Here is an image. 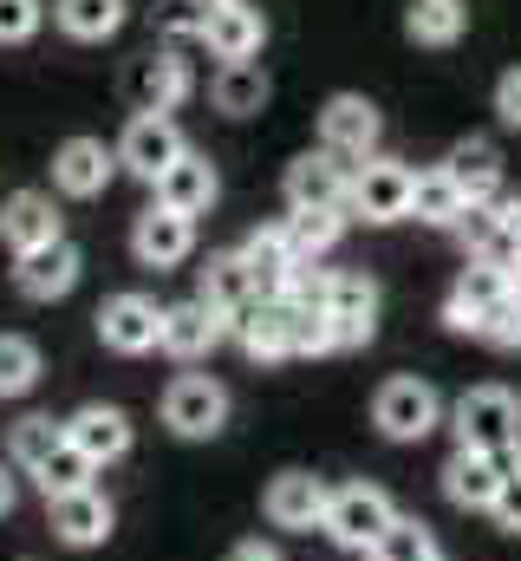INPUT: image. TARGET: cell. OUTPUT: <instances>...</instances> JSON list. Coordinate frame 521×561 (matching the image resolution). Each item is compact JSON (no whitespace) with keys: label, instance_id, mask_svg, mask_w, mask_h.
<instances>
[{"label":"cell","instance_id":"1","mask_svg":"<svg viewBox=\"0 0 521 561\" xmlns=\"http://www.w3.org/2000/svg\"><path fill=\"white\" fill-rule=\"evenodd\" d=\"M287 300H306V307L326 313V327H333V353H346V346H372V340H379V280L366 275V268H326V275H306Z\"/></svg>","mask_w":521,"mask_h":561},{"label":"cell","instance_id":"2","mask_svg":"<svg viewBox=\"0 0 521 561\" xmlns=\"http://www.w3.org/2000/svg\"><path fill=\"white\" fill-rule=\"evenodd\" d=\"M450 431L463 450H489V457H521V399L509 386H470L450 405Z\"/></svg>","mask_w":521,"mask_h":561},{"label":"cell","instance_id":"3","mask_svg":"<svg viewBox=\"0 0 521 561\" xmlns=\"http://www.w3.org/2000/svg\"><path fill=\"white\" fill-rule=\"evenodd\" d=\"M397 523V503H391L379 483H339V490H326V536L339 542V549H352V556H372L379 542H385V529Z\"/></svg>","mask_w":521,"mask_h":561},{"label":"cell","instance_id":"4","mask_svg":"<svg viewBox=\"0 0 521 561\" xmlns=\"http://www.w3.org/2000/svg\"><path fill=\"white\" fill-rule=\"evenodd\" d=\"M118 92H125L130 118H170V112L196 92V72H189V59H176L170 46H150V53H137L125 66Z\"/></svg>","mask_w":521,"mask_h":561},{"label":"cell","instance_id":"5","mask_svg":"<svg viewBox=\"0 0 521 561\" xmlns=\"http://www.w3.org/2000/svg\"><path fill=\"white\" fill-rule=\"evenodd\" d=\"M372 424H379V437H391V444H424L443 424V399H437L430 379L397 373V379L379 386V399H372Z\"/></svg>","mask_w":521,"mask_h":561},{"label":"cell","instance_id":"6","mask_svg":"<svg viewBox=\"0 0 521 561\" xmlns=\"http://www.w3.org/2000/svg\"><path fill=\"white\" fill-rule=\"evenodd\" d=\"M379 138H385V118H379L372 99H359V92H333V99L320 105V150H326V157H339V163H366V157H379Z\"/></svg>","mask_w":521,"mask_h":561},{"label":"cell","instance_id":"7","mask_svg":"<svg viewBox=\"0 0 521 561\" xmlns=\"http://www.w3.org/2000/svg\"><path fill=\"white\" fill-rule=\"evenodd\" d=\"M410 163H397V157H366V163H352V190H346V209L359 216V222H404L410 216Z\"/></svg>","mask_w":521,"mask_h":561},{"label":"cell","instance_id":"8","mask_svg":"<svg viewBox=\"0 0 521 561\" xmlns=\"http://www.w3.org/2000/svg\"><path fill=\"white\" fill-rule=\"evenodd\" d=\"M163 424H170L176 437H189V444L216 437V431L229 424V392H222V379H209V373H176V379L163 386Z\"/></svg>","mask_w":521,"mask_h":561},{"label":"cell","instance_id":"9","mask_svg":"<svg viewBox=\"0 0 521 561\" xmlns=\"http://www.w3.org/2000/svg\"><path fill=\"white\" fill-rule=\"evenodd\" d=\"M92 327H99V340H105L112 353L137 359V353H150V346H157V333H163V307H157L150 294L125 287V294H105V300H99Z\"/></svg>","mask_w":521,"mask_h":561},{"label":"cell","instance_id":"10","mask_svg":"<svg viewBox=\"0 0 521 561\" xmlns=\"http://www.w3.org/2000/svg\"><path fill=\"white\" fill-rule=\"evenodd\" d=\"M130 255L143 262V268H183L189 255H196V216H176V209H163V203H150L137 222H130Z\"/></svg>","mask_w":521,"mask_h":561},{"label":"cell","instance_id":"11","mask_svg":"<svg viewBox=\"0 0 521 561\" xmlns=\"http://www.w3.org/2000/svg\"><path fill=\"white\" fill-rule=\"evenodd\" d=\"M112 176H118V150H112L105 138H66L59 150H53V190L72 196V203L105 196Z\"/></svg>","mask_w":521,"mask_h":561},{"label":"cell","instance_id":"12","mask_svg":"<svg viewBox=\"0 0 521 561\" xmlns=\"http://www.w3.org/2000/svg\"><path fill=\"white\" fill-rule=\"evenodd\" d=\"M112 150H118V170H125V176H137V183L157 190V176H163L189 144H183V131H176V118H130L125 138L112 144Z\"/></svg>","mask_w":521,"mask_h":561},{"label":"cell","instance_id":"13","mask_svg":"<svg viewBox=\"0 0 521 561\" xmlns=\"http://www.w3.org/2000/svg\"><path fill=\"white\" fill-rule=\"evenodd\" d=\"M287 190V209H346V190H352V163L326 157V150H300L280 176Z\"/></svg>","mask_w":521,"mask_h":561},{"label":"cell","instance_id":"14","mask_svg":"<svg viewBox=\"0 0 521 561\" xmlns=\"http://www.w3.org/2000/svg\"><path fill=\"white\" fill-rule=\"evenodd\" d=\"M46 516H53V536L66 549H99V542H112V523H118V510H112V496L99 483H85L72 496H53Z\"/></svg>","mask_w":521,"mask_h":561},{"label":"cell","instance_id":"15","mask_svg":"<svg viewBox=\"0 0 521 561\" xmlns=\"http://www.w3.org/2000/svg\"><path fill=\"white\" fill-rule=\"evenodd\" d=\"M521 457H489V450H450L443 457V496L456 503V510H489L496 503V490H502V477L516 470Z\"/></svg>","mask_w":521,"mask_h":561},{"label":"cell","instance_id":"16","mask_svg":"<svg viewBox=\"0 0 521 561\" xmlns=\"http://www.w3.org/2000/svg\"><path fill=\"white\" fill-rule=\"evenodd\" d=\"M85 275V255L59 236V242H46V249H33V255H13V287L26 294V300H66L72 287Z\"/></svg>","mask_w":521,"mask_h":561},{"label":"cell","instance_id":"17","mask_svg":"<svg viewBox=\"0 0 521 561\" xmlns=\"http://www.w3.org/2000/svg\"><path fill=\"white\" fill-rule=\"evenodd\" d=\"M229 340V320L216 313V307H202V300H176V307H163V333H157V346L170 353V359H209L216 346Z\"/></svg>","mask_w":521,"mask_h":561},{"label":"cell","instance_id":"18","mask_svg":"<svg viewBox=\"0 0 521 561\" xmlns=\"http://www.w3.org/2000/svg\"><path fill=\"white\" fill-rule=\"evenodd\" d=\"M66 236V222H59V203L46 196V190H13L7 203H0V242L13 249V255H33V249H46V242H59Z\"/></svg>","mask_w":521,"mask_h":561},{"label":"cell","instance_id":"19","mask_svg":"<svg viewBox=\"0 0 521 561\" xmlns=\"http://www.w3.org/2000/svg\"><path fill=\"white\" fill-rule=\"evenodd\" d=\"M260 39H267V20H260V7H248V0L202 7V46H209L222 66H242V59H255Z\"/></svg>","mask_w":521,"mask_h":561},{"label":"cell","instance_id":"20","mask_svg":"<svg viewBox=\"0 0 521 561\" xmlns=\"http://www.w3.org/2000/svg\"><path fill=\"white\" fill-rule=\"evenodd\" d=\"M229 333L242 340L248 359H293V300L260 294L255 307H242V313L229 320Z\"/></svg>","mask_w":521,"mask_h":561},{"label":"cell","instance_id":"21","mask_svg":"<svg viewBox=\"0 0 521 561\" xmlns=\"http://www.w3.org/2000/svg\"><path fill=\"white\" fill-rule=\"evenodd\" d=\"M66 444H72L92 470H105V463L130 457V419L118 405H79V412L66 419Z\"/></svg>","mask_w":521,"mask_h":561},{"label":"cell","instance_id":"22","mask_svg":"<svg viewBox=\"0 0 521 561\" xmlns=\"http://www.w3.org/2000/svg\"><path fill=\"white\" fill-rule=\"evenodd\" d=\"M242 262H248L255 287H260V294H274V300H287V294L306 280V262L293 255V242H287V229H280V222H267V229H255V236L242 242Z\"/></svg>","mask_w":521,"mask_h":561},{"label":"cell","instance_id":"23","mask_svg":"<svg viewBox=\"0 0 521 561\" xmlns=\"http://www.w3.org/2000/svg\"><path fill=\"white\" fill-rule=\"evenodd\" d=\"M260 510H267L274 529H320V523H326V483H320L313 470H280V477L267 483Z\"/></svg>","mask_w":521,"mask_h":561},{"label":"cell","instance_id":"24","mask_svg":"<svg viewBox=\"0 0 521 561\" xmlns=\"http://www.w3.org/2000/svg\"><path fill=\"white\" fill-rule=\"evenodd\" d=\"M196 300L216 307L222 320H235L242 307H255L260 287H255V275H248V262H242V249H216V255L196 268Z\"/></svg>","mask_w":521,"mask_h":561},{"label":"cell","instance_id":"25","mask_svg":"<svg viewBox=\"0 0 521 561\" xmlns=\"http://www.w3.org/2000/svg\"><path fill=\"white\" fill-rule=\"evenodd\" d=\"M456 229H463V242H470V262H483V268H502L509 280L521 275V236L502 222V209H496V203H470Z\"/></svg>","mask_w":521,"mask_h":561},{"label":"cell","instance_id":"26","mask_svg":"<svg viewBox=\"0 0 521 561\" xmlns=\"http://www.w3.org/2000/svg\"><path fill=\"white\" fill-rule=\"evenodd\" d=\"M509 294H516V287H509V275H502V268L463 262V275H456L450 300H443V327H450V333H476V320H483L496 300H509Z\"/></svg>","mask_w":521,"mask_h":561},{"label":"cell","instance_id":"27","mask_svg":"<svg viewBox=\"0 0 521 561\" xmlns=\"http://www.w3.org/2000/svg\"><path fill=\"white\" fill-rule=\"evenodd\" d=\"M216 190H222V176H216V163L196 157V150H183V157L157 176V203L176 209V216H202V209L216 203Z\"/></svg>","mask_w":521,"mask_h":561},{"label":"cell","instance_id":"28","mask_svg":"<svg viewBox=\"0 0 521 561\" xmlns=\"http://www.w3.org/2000/svg\"><path fill=\"white\" fill-rule=\"evenodd\" d=\"M130 20V0H53V26L79 46H105Z\"/></svg>","mask_w":521,"mask_h":561},{"label":"cell","instance_id":"29","mask_svg":"<svg viewBox=\"0 0 521 561\" xmlns=\"http://www.w3.org/2000/svg\"><path fill=\"white\" fill-rule=\"evenodd\" d=\"M450 176H456V190L470 196V203H496L502 196V150L489 138H463L450 150V163H443Z\"/></svg>","mask_w":521,"mask_h":561},{"label":"cell","instance_id":"30","mask_svg":"<svg viewBox=\"0 0 521 561\" xmlns=\"http://www.w3.org/2000/svg\"><path fill=\"white\" fill-rule=\"evenodd\" d=\"M463 209H470V196L456 190V176H450L443 163L410 176V216H417V222H430V229H456Z\"/></svg>","mask_w":521,"mask_h":561},{"label":"cell","instance_id":"31","mask_svg":"<svg viewBox=\"0 0 521 561\" xmlns=\"http://www.w3.org/2000/svg\"><path fill=\"white\" fill-rule=\"evenodd\" d=\"M209 99H216V112H229V118H255V112H267L274 85H267L260 59H242V66H222V72L209 79Z\"/></svg>","mask_w":521,"mask_h":561},{"label":"cell","instance_id":"32","mask_svg":"<svg viewBox=\"0 0 521 561\" xmlns=\"http://www.w3.org/2000/svg\"><path fill=\"white\" fill-rule=\"evenodd\" d=\"M470 26V0H410L404 7V39L410 46H456Z\"/></svg>","mask_w":521,"mask_h":561},{"label":"cell","instance_id":"33","mask_svg":"<svg viewBox=\"0 0 521 561\" xmlns=\"http://www.w3.org/2000/svg\"><path fill=\"white\" fill-rule=\"evenodd\" d=\"M59 444H66V419H46V412L20 419L13 431H7V463H13V477H33Z\"/></svg>","mask_w":521,"mask_h":561},{"label":"cell","instance_id":"34","mask_svg":"<svg viewBox=\"0 0 521 561\" xmlns=\"http://www.w3.org/2000/svg\"><path fill=\"white\" fill-rule=\"evenodd\" d=\"M287 242H293V255L300 262H313V255H326L333 242H339V229H346V209H287Z\"/></svg>","mask_w":521,"mask_h":561},{"label":"cell","instance_id":"35","mask_svg":"<svg viewBox=\"0 0 521 561\" xmlns=\"http://www.w3.org/2000/svg\"><path fill=\"white\" fill-rule=\"evenodd\" d=\"M39 386V346L26 333H0V399H26Z\"/></svg>","mask_w":521,"mask_h":561},{"label":"cell","instance_id":"36","mask_svg":"<svg viewBox=\"0 0 521 561\" xmlns=\"http://www.w3.org/2000/svg\"><path fill=\"white\" fill-rule=\"evenodd\" d=\"M92 477H99V470H92V463H85L72 444H59V450H53V457L33 470V483H39V496H46V503H53V496H72V490H85Z\"/></svg>","mask_w":521,"mask_h":561},{"label":"cell","instance_id":"37","mask_svg":"<svg viewBox=\"0 0 521 561\" xmlns=\"http://www.w3.org/2000/svg\"><path fill=\"white\" fill-rule=\"evenodd\" d=\"M372 561H443V549H437V536H430L424 523L397 516V523L385 529V542L372 549Z\"/></svg>","mask_w":521,"mask_h":561},{"label":"cell","instance_id":"38","mask_svg":"<svg viewBox=\"0 0 521 561\" xmlns=\"http://www.w3.org/2000/svg\"><path fill=\"white\" fill-rule=\"evenodd\" d=\"M476 340H483V346H496V353H521V294L496 300V307L476 320Z\"/></svg>","mask_w":521,"mask_h":561},{"label":"cell","instance_id":"39","mask_svg":"<svg viewBox=\"0 0 521 561\" xmlns=\"http://www.w3.org/2000/svg\"><path fill=\"white\" fill-rule=\"evenodd\" d=\"M293 353H300V359L333 353V327H326V313L306 307V300H293Z\"/></svg>","mask_w":521,"mask_h":561},{"label":"cell","instance_id":"40","mask_svg":"<svg viewBox=\"0 0 521 561\" xmlns=\"http://www.w3.org/2000/svg\"><path fill=\"white\" fill-rule=\"evenodd\" d=\"M46 26V0H0V46H26Z\"/></svg>","mask_w":521,"mask_h":561},{"label":"cell","instance_id":"41","mask_svg":"<svg viewBox=\"0 0 521 561\" xmlns=\"http://www.w3.org/2000/svg\"><path fill=\"white\" fill-rule=\"evenodd\" d=\"M489 516H496V529H509V536H521V463L509 470V477H502V490H496Z\"/></svg>","mask_w":521,"mask_h":561},{"label":"cell","instance_id":"42","mask_svg":"<svg viewBox=\"0 0 521 561\" xmlns=\"http://www.w3.org/2000/svg\"><path fill=\"white\" fill-rule=\"evenodd\" d=\"M157 33L163 39H202V7L196 0H176L170 13H157Z\"/></svg>","mask_w":521,"mask_h":561},{"label":"cell","instance_id":"43","mask_svg":"<svg viewBox=\"0 0 521 561\" xmlns=\"http://www.w3.org/2000/svg\"><path fill=\"white\" fill-rule=\"evenodd\" d=\"M496 118H502L509 131H521V66H509V72L496 79Z\"/></svg>","mask_w":521,"mask_h":561},{"label":"cell","instance_id":"44","mask_svg":"<svg viewBox=\"0 0 521 561\" xmlns=\"http://www.w3.org/2000/svg\"><path fill=\"white\" fill-rule=\"evenodd\" d=\"M229 561H287V556H280L274 542H260V536H248V542H235V549H229Z\"/></svg>","mask_w":521,"mask_h":561},{"label":"cell","instance_id":"45","mask_svg":"<svg viewBox=\"0 0 521 561\" xmlns=\"http://www.w3.org/2000/svg\"><path fill=\"white\" fill-rule=\"evenodd\" d=\"M13 496H20V483H13V463H7V457H0V516H7V510H13Z\"/></svg>","mask_w":521,"mask_h":561},{"label":"cell","instance_id":"46","mask_svg":"<svg viewBox=\"0 0 521 561\" xmlns=\"http://www.w3.org/2000/svg\"><path fill=\"white\" fill-rule=\"evenodd\" d=\"M196 7H222V0H196Z\"/></svg>","mask_w":521,"mask_h":561}]
</instances>
